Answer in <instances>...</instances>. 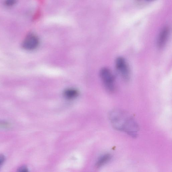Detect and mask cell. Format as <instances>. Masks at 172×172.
<instances>
[{
  "instance_id": "7c38bea8",
  "label": "cell",
  "mask_w": 172,
  "mask_h": 172,
  "mask_svg": "<svg viewBox=\"0 0 172 172\" xmlns=\"http://www.w3.org/2000/svg\"><path fill=\"white\" fill-rule=\"evenodd\" d=\"M146 1H153V0H146Z\"/></svg>"
},
{
  "instance_id": "8992f818",
  "label": "cell",
  "mask_w": 172,
  "mask_h": 172,
  "mask_svg": "<svg viewBox=\"0 0 172 172\" xmlns=\"http://www.w3.org/2000/svg\"><path fill=\"white\" fill-rule=\"evenodd\" d=\"M79 92L78 90L74 88H68L65 90L63 95L65 98L69 100L73 99L78 96Z\"/></svg>"
},
{
  "instance_id": "30bf717a",
  "label": "cell",
  "mask_w": 172,
  "mask_h": 172,
  "mask_svg": "<svg viewBox=\"0 0 172 172\" xmlns=\"http://www.w3.org/2000/svg\"><path fill=\"white\" fill-rule=\"evenodd\" d=\"M18 171L20 172H26L28 171V169L27 167L26 166H22L20 167V168L18 169Z\"/></svg>"
},
{
  "instance_id": "277c9868",
  "label": "cell",
  "mask_w": 172,
  "mask_h": 172,
  "mask_svg": "<svg viewBox=\"0 0 172 172\" xmlns=\"http://www.w3.org/2000/svg\"><path fill=\"white\" fill-rule=\"evenodd\" d=\"M39 41V39L35 35L29 34L23 41L22 47L27 50H32L36 49L38 47Z\"/></svg>"
},
{
  "instance_id": "7a4b0ae2",
  "label": "cell",
  "mask_w": 172,
  "mask_h": 172,
  "mask_svg": "<svg viewBox=\"0 0 172 172\" xmlns=\"http://www.w3.org/2000/svg\"><path fill=\"white\" fill-rule=\"evenodd\" d=\"M100 75L106 90L110 92L114 91L115 90V78L110 70L106 67L102 68L100 71Z\"/></svg>"
},
{
  "instance_id": "6da1fadb",
  "label": "cell",
  "mask_w": 172,
  "mask_h": 172,
  "mask_svg": "<svg viewBox=\"0 0 172 172\" xmlns=\"http://www.w3.org/2000/svg\"><path fill=\"white\" fill-rule=\"evenodd\" d=\"M109 117L114 128L134 138L138 136L139 131L138 123L126 112L119 109H113L109 113Z\"/></svg>"
},
{
  "instance_id": "5b68a950",
  "label": "cell",
  "mask_w": 172,
  "mask_h": 172,
  "mask_svg": "<svg viewBox=\"0 0 172 172\" xmlns=\"http://www.w3.org/2000/svg\"><path fill=\"white\" fill-rule=\"evenodd\" d=\"M169 29L167 27H164L160 31L157 40V47L159 49L163 48L166 44L168 38Z\"/></svg>"
},
{
  "instance_id": "ba28073f",
  "label": "cell",
  "mask_w": 172,
  "mask_h": 172,
  "mask_svg": "<svg viewBox=\"0 0 172 172\" xmlns=\"http://www.w3.org/2000/svg\"><path fill=\"white\" fill-rule=\"evenodd\" d=\"M16 1L17 0H6L4 3L7 6H12L16 3Z\"/></svg>"
},
{
  "instance_id": "52a82bcc",
  "label": "cell",
  "mask_w": 172,
  "mask_h": 172,
  "mask_svg": "<svg viewBox=\"0 0 172 172\" xmlns=\"http://www.w3.org/2000/svg\"><path fill=\"white\" fill-rule=\"evenodd\" d=\"M112 156L110 154H106L99 158L96 164L97 168H100L110 161Z\"/></svg>"
},
{
  "instance_id": "8fae6325",
  "label": "cell",
  "mask_w": 172,
  "mask_h": 172,
  "mask_svg": "<svg viewBox=\"0 0 172 172\" xmlns=\"http://www.w3.org/2000/svg\"><path fill=\"white\" fill-rule=\"evenodd\" d=\"M5 157L3 155H0V167L2 166L5 161Z\"/></svg>"
},
{
  "instance_id": "3957f363",
  "label": "cell",
  "mask_w": 172,
  "mask_h": 172,
  "mask_svg": "<svg viewBox=\"0 0 172 172\" xmlns=\"http://www.w3.org/2000/svg\"><path fill=\"white\" fill-rule=\"evenodd\" d=\"M116 69L122 78L126 82L128 81L130 78V71L128 65L124 58L118 57L115 61Z\"/></svg>"
},
{
  "instance_id": "9c48e42d",
  "label": "cell",
  "mask_w": 172,
  "mask_h": 172,
  "mask_svg": "<svg viewBox=\"0 0 172 172\" xmlns=\"http://www.w3.org/2000/svg\"><path fill=\"white\" fill-rule=\"evenodd\" d=\"M10 127L9 123L5 122L0 121V127L8 128Z\"/></svg>"
}]
</instances>
